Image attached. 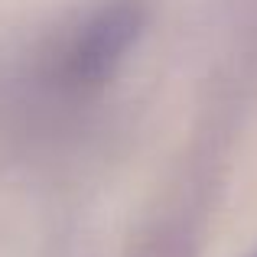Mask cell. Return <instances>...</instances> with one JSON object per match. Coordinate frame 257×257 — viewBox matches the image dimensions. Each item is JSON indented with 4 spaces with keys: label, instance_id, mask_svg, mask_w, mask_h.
Here are the masks:
<instances>
[{
    "label": "cell",
    "instance_id": "1",
    "mask_svg": "<svg viewBox=\"0 0 257 257\" xmlns=\"http://www.w3.org/2000/svg\"><path fill=\"white\" fill-rule=\"evenodd\" d=\"M144 33V7L137 0H111L75 30L62 52L59 72L69 85L88 88L114 75Z\"/></svg>",
    "mask_w": 257,
    "mask_h": 257
},
{
    "label": "cell",
    "instance_id": "2",
    "mask_svg": "<svg viewBox=\"0 0 257 257\" xmlns=\"http://www.w3.org/2000/svg\"><path fill=\"white\" fill-rule=\"evenodd\" d=\"M254 257H257V254H254Z\"/></svg>",
    "mask_w": 257,
    "mask_h": 257
}]
</instances>
